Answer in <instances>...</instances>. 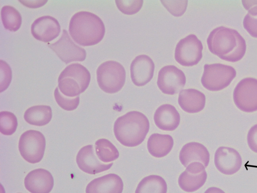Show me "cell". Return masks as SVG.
Segmentation results:
<instances>
[{"label": "cell", "instance_id": "f546056e", "mask_svg": "<svg viewBox=\"0 0 257 193\" xmlns=\"http://www.w3.org/2000/svg\"><path fill=\"white\" fill-rule=\"evenodd\" d=\"M118 10L126 15H133L138 13L142 8V0H121L115 1Z\"/></svg>", "mask_w": 257, "mask_h": 193}, {"label": "cell", "instance_id": "d6986e66", "mask_svg": "<svg viewBox=\"0 0 257 193\" xmlns=\"http://www.w3.org/2000/svg\"><path fill=\"white\" fill-rule=\"evenodd\" d=\"M179 159L185 167L193 162H200L206 167L209 162L210 154L203 145L192 142L183 146L179 153Z\"/></svg>", "mask_w": 257, "mask_h": 193}, {"label": "cell", "instance_id": "30bf717a", "mask_svg": "<svg viewBox=\"0 0 257 193\" xmlns=\"http://www.w3.org/2000/svg\"><path fill=\"white\" fill-rule=\"evenodd\" d=\"M48 46L66 64L73 61H83L86 58L85 50L75 44L64 29L59 40L53 43H48Z\"/></svg>", "mask_w": 257, "mask_h": 193}, {"label": "cell", "instance_id": "e575fe53", "mask_svg": "<svg viewBox=\"0 0 257 193\" xmlns=\"http://www.w3.org/2000/svg\"><path fill=\"white\" fill-rule=\"evenodd\" d=\"M204 193H225V192L218 187H210L207 189Z\"/></svg>", "mask_w": 257, "mask_h": 193}, {"label": "cell", "instance_id": "52a82bcc", "mask_svg": "<svg viewBox=\"0 0 257 193\" xmlns=\"http://www.w3.org/2000/svg\"><path fill=\"white\" fill-rule=\"evenodd\" d=\"M45 147V137L38 131H27L21 135L19 139L20 154L26 161L30 163H36L42 160Z\"/></svg>", "mask_w": 257, "mask_h": 193}, {"label": "cell", "instance_id": "7402d4cb", "mask_svg": "<svg viewBox=\"0 0 257 193\" xmlns=\"http://www.w3.org/2000/svg\"><path fill=\"white\" fill-rule=\"evenodd\" d=\"M173 144V139L170 135L154 133L148 140L147 148L151 155L161 158L171 151Z\"/></svg>", "mask_w": 257, "mask_h": 193}, {"label": "cell", "instance_id": "4fadbf2b", "mask_svg": "<svg viewBox=\"0 0 257 193\" xmlns=\"http://www.w3.org/2000/svg\"><path fill=\"white\" fill-rule=\"evenodd\" d=\"M214 164L221 173L231 175L240 169L242 159L238 151L234 148L221 146L215 153Z\"/></svg>", "mask_w": 257, "mask_h": 193}, {"label": "cell", "instance_id": "d6a6232c", "mask_svg": "<svg viewBox=\"0 0 257 193\" xmlns=\"http://www.w3.org/2000/svg\"><path fill=\"white\" fill-rule=\"evenodd\" d=\"M247 141L249 148L254 152L257 153V124L252 126L249 130Z\"/></svg>", "mask_w": 257, "mask_h": 193}, {"label": "cell", "instance_id": "1f68e13d", "mask_svg": "<svg viewBox=\"0 0 257 193\" xmlns=\"http://www.w3.org/2000/svg\"><path fill=\"white\" fill-rule=\"evenodd\" d=\"M1 66V92L6 90L9 86L12 77L10 66L3 60H0Z\"/></svg>", "mask_w": 257, "mask_h": 193}, {"label": "cell", "instance_id": "836d02e7", "mask_svg": "<svg viewBox=\"0 0 257 193\" xmlns=\"http://www.w3.org/2000/svg\"><path fill=\"white\" fill-rule=\"evenodd\" d=\"M23 5L31 8H37L44 5L47 1H19Z\"/></svg>", "mask_w": 257, "mask_h": 193}, {"label": "cell", "instance_id": "44dd1931", "mask_svg": "<svg viewBox=\"0 0 257 193\" xmlns=\"http://www.w3.org/2000/svg\"><path fill=\"white\" fill-rule=\"evenodd\" d=\"M206 98L201 91L193 88L182 90L178 96L180 107L187 113H195L202 111L205 105Z\"/></svg>", "mask_w": 257, "mask_h": 193}, {"label": "cell", "instance_id": "e0dca14e", "mask_svg": "<svg viewBox=\"0 0 257 193\" xmlns=\"http://www.w3.org/2000/svg\"><path fill=\"white\" fill-rule=\"evenodd\" d=\"M26 188L31 193H49L54 185L51 173L43 168L30 171L24 179Z\"/></svg>", "mask_w": 257, "mask_h": 193}, {"label": "cell", "instance_id": "f1b7e54d", "mask_svg": "<svg viewBox=\"0 0 257 193\" xmlns=\"http://www.w3.org/2000/svg\"><path fill=\"white\" fill-rule=\"evenodd\" d=\"M54 98L58 105L66 111H73L76 109L79 104V96L74 98L68 97L60 91L58 87L54 90Z\"/></svg>", "mask_w": 257, "mask_h": 193}, {"label": "cell", "instance_id": "4dcf8cb0", "mask_svg": "<svg viewBox=\"0 0 257 193\" xmlns=\"http://www.w3.org/2000/svg\"><path fill=\"white\" fill-rule=\"evenodd\" d=\"M161 3L172 15L180 17L186 11L188 1H161Z\"/></svg>", "mask_w": 257, "mask_h": 193}, {"label": "cell", "instance_id": "6da1fadb", "mask_svg": "<svg viewBox=\"0 0 257 193\" xmlns=\"http://www.w3.org/2000/svg\"><path fill=\"white\" fill-rule=\"evenodd\" d=\"M207 43L209 51L224 60L234 62L244 56L246 43L235 30L220 26L209 35Z\"/></svg>", "mask_w": 257, "mask_h": 193}, {"label": "cell", "instance_id": "8fae6325", "mask_svg": "<svg viewBox=\"0 0 257 193\" xmlns=\"http://www.w3.org/2000/svg\"><path fill=\"white\" fill-rule=\"evenodd\" d=\"M186 83L184 72L174 65H167L162 68L158 74L157 85L162 92L174 94L180 91Z\"/></svg>", "mask_w": 257, "mask_h": 193}, {"label": "cell", "instance_id": "83f0119b", "mask_svg": "<svg viewBox=\"0 0 257 193\" xmlns=\"http://www.w3.org/2000/svg\"><path fill=\"white\" fill-rule=\"evenodd\" d=\"M18 121L16 116L8 111L0 113V131L5 135H11L16 130Z\"/></svg>", "mask_w": 257, "mask_h": 193}, {"label": "cell", "instance_id": "7a4b0ae2", "mask_svg": "<svg viewBox=\"0 0 257 193\" xmlns=\"http://www.w3.org/2000/svg\"><path fill=\"white\" fill-rule=\"evenodd\" d=\"M105 31L101 19L89 12L75 13L69 22V34L74 41L81 46L97 44L103 39Z\"/></svg>", "mask_w": 257, "mask_h": 193}, {"label": "cell", "instance_id": "ba28073f", "mask_svg": "<svg viewBox=\"0 0 257 193\" xmlns=\"http://www.w3.org/2000/svg\"><path fill=\"white\" fill-rule=\"evenodd\" d=\"M233 99L241 111L246 113L257 111V79L246 77L241 80L234 89Z\"/></svg>", "mask_w": 257, "mask_h": 193}, {"label": "cell", "instance_id": "484cf974", "mask_svg": "<svg viewBox=\"0 0 257 193\" xmlns=\"http://www.w3.org/2000/svg\"><path fill=\"white\" fill-rule=\"evenodd\" d=\"M242 3L248 10L243 21V27L252 37L257 38V1H242Z\"/></svg>", "mask_w": 257, "mask_h": 193}, {"label": "cell", "instance_id": "2e32d148", "mask_svg": "<svg viewBox=\"0 0 257 193\" xmlns=\"http://www.w3.org/2000/svg\"><path fill=\"white\" fill-rule=\"evenodd\" d=\"M154 69V63L149 56H137L130 66L131 77L134 84L138 86L146 84L153 78Z\"/></svg>", "mask_w": 257, "mask_h": 193}, {"label": "cell", "instance_id": "d4e9b609", "mask_svg": "<svg viewBox=\"0 0 257 193\" xmlns=\"http://www.w3.org/2000/svg\"><path fill=\"white\" fill-rule=\"evenodd\" d=\"M98 158L103 163L113 161L119 157V152L114 145L106 139H100L95 143Z\"/></svg>", "mask_w": 257, "mask_h": 193}, {"label": "cell", "instance_id": "3957f363", "mask_svg": "<svg viewBox=\"0 0 257 193\" xmlns=\"http://www.w3.org/2000/svg\"><path fill=\"white\" fill-rule=\"evenodd\" d=\"M149 128V121L145 115L140 112L131 111L116 119L113 131L116 139L122 145L135 147L144 141Z\"/></svg>", "mask_w": 257, "mask_h": 193}, {"label": "cell", "instance_id": "ffe728a7", "mask_svg": "<svg viewBox=\"0 0 257 193\" xmlns=\"http://www.w3.org/2000/svg\"><path fill=\"white\" fill-rule=\"evenodd\" d=\"M154 120L156 125L164 131H173L180 124V116L177 110L172 105L164 104L156 111Z\"/></svg>", "mask_w": 257, "mask_h": 193}, {"label": "cell", "instance_id": "4316f807", "mask_svg": "<svg viewBox=\"0 0 257 193\" xmlns=\"http://www.w3.org/2000/svg\"><path fill=\"white\" fill-rule=\"evenodd\" d=\"M1 19L5 28L16 32L20 28L22 16L19 12L11 6H5L1 9Z\"/></svg>", "mask_w": 257, "mask_h": 193}, {"label": "cell", "instance_id": "277c9868", "mask_svg": "<svg viewBox=\"0 0 257 193\" xmlns=\"http://www.w3.org/2000/svg\"><path fill=\"white\" fill-rule=\"evenodd\" d=\"M90 74L87 69L79 63L69 65L58 77V87L64 95L74 98L83 92L90 81Z\"/></svg>", "mask_w": 257, "mask_h": 193}, {"label": "cell", "instance_id": "7c38bea8", "mask_svg": "<svg viewBox=\"0 0 257 193\" xmlns=\"http://www.w3.org/2000/svg\"><path fill=\"white\" fill-rule=\"evenodd\" d=\"M205 168L199 162L190 163L179 177L178 184L180 188L186 192H191L202 187L207 176Z\"/></svg>", "mask_w": 257, "mask_h": 193}, {"label": "cell", "instance_id": "cb8c5ba5", "mask_svg": "<svg viewBox=\"0 0 257 193\" xmlns=\"http://www.w3.org/2000/svg\"><path fill=\"white\" fill-rule=\"evenodd\" d=\"M167 185L162 177L151 175L143 178L138 184L135 193H167Z\"/></svg>", "mask_w": 257, "mask_h": 193}, {"label": "cell", "instance_id": "ac0fdd59", "mask_svg": "<svg viewBox=\"0 0 257 193\" xmlns=\"http://www.w3.org/2000/svg\"><path fill=\"white\" fill-rule=\"evenodd\" d=\"M123 188L121 178L109 173L91 181L86 187V193H122Z\"/></svg>", "mask_w": 257, "mask_h": 193}, {"label": "cell", "instance_id": "5b68a950", "mask_svg": "<svg viewBox=\"0 0 257 193\" xmlns=\"http://www.w3.org/2000/svg\"><path fill=\"white\" fill-rule=\"evenodd\" d=\"M99 87L105 92L114 93L119 91L125 81V70L119 63L112 60L101 64L96 70Z\"/></svg>", "mask_w": 257, "mask_h": 193}, {"label": "cell", "instance_id": "5bb4252c", "mask_svg": "<svg viewBox=\"0 0 257 193\" xmlns=\"http://www.w3.org/2000/svg\"><path fill=\"white\" fill-rule=\"evenodd\" d=\"M31 30L35 39L48 43L59 36L61 29L57 19L50 16H44L34 21Z\"/></svg>", "mask_w": 257, "mask_h": 193}, {"label": "cell", "instance_id": "9a60e30c", "mask_svg": "<svg viewBox=\"0 0 257 193\" xmlns=\"http://www.w3.org/2000/svg\"><path fill=\"white\" fill-rule=\"evenodd\" d=\"M76 160L79 168L90 174L107 170L113 165L112 162L106 164L101 162L95 156L92 145L82 147L77 153Z\"/></svg>", "mask_w": 257, "mask_h": 193}, {"label": "cell", "instance_id": "8992f818", "mask_svg": "<svg viewBox=\"0 0 257 193\" xmlns=\"http://www.w3.org/2000/svg\"><path fill=\"white\" fill-rule=\"evenodd\" d=\"M236 74L235 69L231 66L220 63L206 64L201 81L207 89L218 91L228 86Z\"/></svg>", "mask_w": 257, "mask_h": 193}, {"label": "cell", "instance_id": "9c48e42d", "mask_svg": "<svg viewBox=\"0 0 257 193\" xmlns=\"http://www.w3.org/2000/svg\"><path fill=\"white\" fill-rule=\"evenodd\" d=\"M203 45L194 34L181 39L175 50V59L180 64L191 66L197 64L202 57Z\"/></svg>", "mask_w": 257, "mask_h": 193}, {"label": "cell", "instance_id": "603a6c76", "mask_svg": "<svg viewBox=\"0 0 257 193\" xmlns=\"http://www.w3.org/2000/svg\"><path fill=\"white\" fill-rule=\"evenodd\" d=\"M52 112L50 106H34L28 108L25 112V120L30 125L42 126L48 124L51 120Z\"/></svg>", "mask_w": 257, "mask_h": 193}]
</instances>
